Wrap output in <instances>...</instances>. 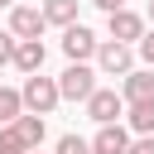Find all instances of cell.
Returning a JSON list of instances; mask_svg holds the SVG:
<instances>
[{
    "label": "cell",
    "instance_id": "obj_1",
    "mask_svg": "<svg viewBox=\"0 0 154 154\" xmlns=\"http://www.w3.org/2000/svg\"><path fill=\"white\" fill-rule=\"evenodd\" d=\"M58 101H63L58 77L29 72V82H24V106H29V111H38V116H53V111H58Z\"/></svg>",
    "mask_w": 154,
    "mask_h": 154
},
{
    "label": "cell",
    "instance_id": "obj_2",
    "mask_svg": "<svg viewBox=\"0 0 154 154\" xmlns=\"http://www.w3.org/2000/svg\"><path fill=\"white\" fill-rule=\"evenodd\" d=\"M58 87H63V101H87V96L96 91V72H91L87 63H67L63 77H58Z\"/></svg>",
    "mask_w": 154,
    "mask_h": 154
},
{
    "label": "cell",
    "instance_id": "obj_3",
    "mask_svg": "<svg viewBox=\"0 0 154 154\" xmlns=\"http://www.w3.org/2000/svg\"><path fill=\"white\" fill-rule=\"evenodd\" d=\"M96 67H101L106 77H125V72L135 67V53H130V43H120V38H106V43L96 48Z\"/></svg>",
    "mask_w": 154,
    "mask_h": 154
},
{
    "label": "cell",
    "instance_id": "obj_4",
    "mask_svg": "<svg viewBox=\"0 0 154 154\" xmlns=\"http://www.w3.org/2000/svg\"><path fill=\"white\" fill-rule=\"evenodd\" d=\"M96 48H101V38H96L87 24H67V29H63V53H67L72 63H87V58H96Z\"/></svg>",
    "mask_w": 154,
    "mask_h": 154
},
{
    "label": "cell",
    "instance_id": "obj_5",
    "mask_svg": "<svg viewBox=\"0 0 154 154\" xmlns=\"http://www.w3.org/2000/svg\"><path fill=\"white\" fill-rule=\"evenodd\" d=\"M125 106H130V101H125V91L116 96V91H101V87H96V91L87 96V116H91L96 125H111V120H120V116H125Z\"/></svg>",
    "mask_w": 154,
    "mask_h": 154
},
{
    "label": "cell",
    "instance_id": "obj_6",
    "mask_svg": "<svg viewBox=\"0 0 154 154\" xmlns=\"http://www.w3.org/2000/svg\"><path fill=\"white\" fill-rule=\"evenodd\" d=\"M106 29H111V38H120V43H140V34H144V19L135 14V10H111L106 14Z\"/></svg>",
    "mask_w": 154,
    "mask_h": 154
},
{
    "label": "cell",
    "instance_id": "obj_7",
    "mask_svg": "<svg viewBox=\"0 0 154 154\" xmlns=\"http://www.w3.org/2000/svg\"><path fill=\"white\" fill-rule=\"evenodd\" d=\"M10 29H14L19 38H38V34L48 29V14L34 10V5H14V10H10Z\"/></svg>",
    "mask_w": 154,
    "mask_h": 154
},
{
    "label": "cell",
    "instance_id": "obj_8",
    "mask_svg": "<svg viewBox=\"0 0 154 154\" xmlns=\"http://www.w3.org/2000/svg\"><path fill=\"white\" fill-rule=\"evenodd\" d=\"M91 149H96V154H130V130H125L120 120H111V125H101V130L91 135Z\"/></svg>",
    "mask_w": 154,
    "mask_h": 154
},
{
    "label": "cell",
    "instance_id": "obj_9",
    "mask_svg": "<svg viewBox=\"0 0 154 154\" xmlns=\"http://www.w3.org/2000/svg\"><path fill=\"white\" fill-rule=\"evenodd\" d=\"M120 91H125V101H130V106H135V101H154V72H149V67H140V72L130 67V72H125V82H120Z\"/></svg>",
    "mask_w": 154,
    "mask_h": 154
},
{
    "label": "cell",
    "instance_id": "obj_10",
    "mask_svg": "<svg viewBox=\"0 0 154 154\" xmlns=\"http://www.w3.org/2000/svg\"><path fill=\"white\" fill-rule=\"evenodd\" d=\"M43 58H48L43 38H19V48H14V67H19V72H38Z\"/></svg>",
    "mask_w": 154,
    "mask_h": 154
},
{
    "label": "cell",
    "instance_id": "obj_11",
    "mask_svg": "<svg viewBox=\"0 0 154 154\" xmlns=\"http://www.w3.org/2000/svg\"><path fill=\"white\" fill-rule=\"evenodd\" d=\"M24 116V91H14V87H0V125H14Z\"/></svg>",
    "mask_w": 154,
    "mask_h": 154
},
{
    "label": "cell",
    "instance_id": "obj_12",
    "mask_svg": "<svg viewBox=\"0 0 154 154\" xmlns=\"http://www.w3.org/2000/svg\"><path fill=\"white\" fill-rule=\"evenodd\" d=\"M43 14H48V24H77V0H43Z\"/></svg>",
    "mask_w": 154,
    "mask_h": 154
},
{
    "label": "cell",
    "instance_id": "obj_13",
    "mask_svg": "<svg viewBox=\"0 0 154 154\" xmlns=\"http://www.w3.org/2000/svg\"><path fill=\"white\" fill-rule=\"evenodd\" d=\"M130 130L135 135H154V101H135L130 106Z\"/></svg>",
    "mask_w": 154,
    "mask_h": 154
},
{
    "label": "cell",
    "instance_id": "obj_14",
    "mask_svg": "<svg viewBox=\"0 0 154 154\" xmlns=\"http://www.w3.org/2000/svg\"><path fill=\"white\" fill-rule=\"evenodd\" d=\"M14 125H19V135L29 140V149H38V144H43V116H38V111H29V116H19Z\"/></svg>",
    "mask_w": 154,
    "mask_h": 154
},
{
    "label": "cell",
    "instance_id": "obj_15",
    "mask_svg": "<svg viewBox=\"0 0 154 154\" xmlns=\"http://www.w3.org/2000/svg\"><path fill=\"white\" fill-rule=\"evenodd\" d=\"M0 154H29V140L19 135V125H0Z\"/></svg>",
    "mask_w": 154,
    "mask_h": 154
},
{
    "label": "cell",
    "instance_id": "obj_16",
    "mask_svg": "<svg viewBox=\"0 0 154 154\" xmlns=\"http://www.w3.org/2000/svg\"><path fill=\"white\" fill-rule=\"evenodd\" d=\"M58 154H96V149H91V140H82V135H63V140H58Z\"/></svg>",
    "mask_w": 154,
    "mask_h": 154
},
{
    "label": "cell",
    "instance_id": "obj_17",
    "mask_svg": "<svg viewBox=\"0 0 154 154\" xmlns=\"http://www.w3.org/2000/svg\"><path fill=\"white\" fill-rule=\"evenodd\" d=\"M14 48H19V34L10 29V34H0V67H10L14 63Z\"/></svg>",
    "mask_w": 154,
    "mask_h": 154
},
{
    "label": "cell",
    "instance_id": "obj_18",
    "mask_svg": "<svg viewBox=\"0 0 154 154\" xmlns=\"http://www.w3.org/2000/svg\"><path fill=\"white\" fill-rule=\"evenodd\" d=\"M135 53H140V58H144V63L154 67V29H149V34H140V43H135Z\"/></svg>",
    "mask_w": 154,
    "mask_h": 154
},
{
    "label": "cell",
    "instance_id": "obj_19",
    "mask_svg": "<svg viewBox=\"0 0 154 154\" xmlns=\"http://www.w3.org/2000/svg\"><path fill=\"white\" fill-rule=\"evenodd\" d=\"M130 154H154V135H140V140H130Z\"/></svg>",
    "mask_w": 154,
    "mask_h": 154
},
{
    "label": "cell",
    "instance_id": "obj_20",
    "mask_svg": "<svg viewBox=\"0 0 154 154\" xmlns=\"http://www.w3.org/2000/svg\"><path fill=\"white\" fill-rule=\"evenodd\" d=\"M91 5H96V10H106V14H111V10H120V5H125V0H91Z\"/></svg>",
    "mask_w": 154,
    "mask_h": 154
},
{
    "label": "cell",
    "instance_id": "obj_21",
    "mask_svg": "<svg viewBox=\"0 0 154 154\" xmlns=\"http://www.w3.org/2000/svg\"><path fill=\"white\" fill-rule=\"evenodd\" d=\"M0 10H14V0H0Z\"/></svg>",
    "mask_w": 154,
    "mask_h": 154
},
{
    "label": "cell",
    "instance_id": "obj_22",
    "mask_svg": "<svg viewBox=\"0 0 154 154\" xmlns=\"http://www.w3.org/2000/svg\"><path fill=\"white\" fill-rule=\"evenodd\" d=\"M149 19H154V0H149Z\"/></svg>",
    "mask_w": 154,
    "mask_h": 154
},
{
    "label": "cell",
    "instance_id": "obj_23",
    "mask_svg": "<svg viewBox=\"0 0 154 154\" xmlns=\"http://www.w3.org/2000/svg\"><path fill=\"white\" fill-rule=\"evenodd\" d=\"M29 154H38V149H29Z\"/></svg>",
    "mask_w": 154,
    "mask_h": 154
}]
</instances>
